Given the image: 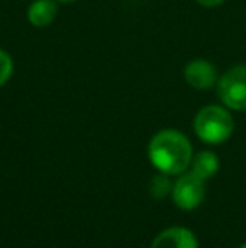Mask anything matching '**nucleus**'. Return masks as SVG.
<instances>
[{"instance_id": "10", "label": "nucleus", "mask_w": 246, "mask_h": 248, "mask_svg": "<svg viewBox=\"0 0 246 248\" xmlns=\"http://www.w3.org/2000/svg\"><path fill=\"white\" fill-rule=\"evenodd\" d=\"M14 59L5 49L0 47V88L5 86L14 76Z\"/></svg>"}, {"instance_id": "13", "label": "nucleus", "mask_w": 246, "mask_h": 248, "mask_svg": "<svg viewBox=\"0 0 246 248\" xmlns=\"http://www.w3.org/2000/svg\"><path fill=\"white\" fill-rule=\"evenodd\" d=\"M240 248H246V242H245V243H243V245H241Z\"/></svg>"}, {"instance_id": "5", "label": "nucleus", "mask_w": 246, "mask_h": 248, "mask_svg": "<svg viewBox=\"0 0 246 248\" xmlns=\"http://www.w3.org/2000/svg\"><path fill=\"white\" fill-rule=\"evenodd\" d=\"M182 75H184V81L187 85L194 90H199V92L216 88L217 79H219L216 64L204 58L190 59L184 66Z\"/></svg>"}, {"instance_id": "8", "label": "nucleus", "mask_w": 246, "mask_h": 248, "mask_svg": "<svg viewBox=\"0 0 246 248\" xmlns=\"http://www.w3.org/2000/svg\"><path fill=\"white\" fill-rule=\"evenodd\" d=\"M219 157L213 150H201V152L194 154L192 160H190L189 170L192 174H196L197 177L207 181L211 177H214L219 170Z\"/></svg>"}, {"instance_id": "12", "label": "nucleus", "mask_w": 246, "mask_h": 248, "mask_svg": "<svg viewBox=\"0 0 246 248\" xmlns=\"http://www.w3.org/2000/svg\"><path fill=\"white\" fill-rule=\"evenodd\" d=\"M58 3H64V5H69V3H74L78 2V0H56Z\"/></svg>"}, {"instance_id": "1", "label": "nucleus", "mask_w": 246, "mask_h": 248, "mask_svg": "<svg viewBox=\"0 0 246 248\" xmlns=\"http://www.w3.org/2000/svg\"><path fill=\"white\" fill-rule=\"evenodd\" d=\"M192 155V144L184 132L177 128L159 130L147 145V157L150 164L159 172L169 176H179L189 170Z\"/></svg>"}, {"instance_id": "11", "label": "nucleus", "mask_w": 246, "mask_h": 248, "mask_svg": "<svg viewBox=\"0 0 246 248\" xmlns=\"http://www.w3.org/2000/svg\"><path fill=\"white\" fill-rule=\"evenodd\" d=\"M196 3H199L201 7H206V9H216V7L223 5L226 0H194Z\"/></svg>"}, {"instance_id": "4", "label": "nucleus", "mask_w": 246, "mask_h": 248, "mask_svg": "<svg viewBox=\"0 0 246 248\" xmlns=\"http://www.w3.org/2000/svg\"><path fill=\"white\" fill-rule=\"evenodd\" d=\"M172 202L182 211H194L203 204L206 198V181L197 177L190 170L179 174L171 193Z\"/></svg>"}, {"instance_id": "2", "label": "nucleus", "mask_w": 246, "mask_h": 248, "mask_svg": "<svg viewBox=\"0 0 246 248\" xmlns=\"http://www.w3.org/2000/svg\"><path fill=\"white\" fill-rule=\"evenodd\" d=\"M196 137L207 145H221L231 139L234 132V118L224 105H204L192 120Z\"/></svg>"}, {"instance_id": "3", "label": "nucleus", "mask_w": 246, "mask_h": 248, "mask_svg": "<svg viewBox=\"0 0 246 248\" xmlns=\"http://www.w3.org/2000/svg\"><path fill=\"white\" fill-rule=\"evenodd\" d=\"M216 95L231 111H246V64L231 66L219 76Z\"/></svg>"}, {"instance_id": "7", "label": "nucleus", "mask_w": 246, "mask_h": 248, "mask_svg": "<svg viewBox=\"0 0 246 248\" xmlns=\"http://www.w3.org/2000/svg\"><path fill=\"white\" fill-rule=\"evenodd\" d=\"M59 3L56 0H32L27 7V22L36 29H44L56 20Z\"/></svg>"}, {"instance_id": "9", "label": "nucleus", "mask_w": 246, "mask_h": 248, "mask_svg": "<svg viewBox=\"0 0 246 248\" xmlns=\"http://www.w3.org/2000/svg\"><path fill=\"white\" fill-rule=\"evenodd\" d=\"M171 177L172 176H169V174L159 172L157 170V174L152 177L150 184H148V193L152 194V198L154 199H164L172 193V186H174V183L171 181Z\"/></svg>"}, {"instance_id": "6", "label": "nucleus", "mask_w": 246, "mask_h": 248, "mask_svg": "<svg viewBox=\"0 0 246 248\" xmlns=\"http://www.w3.org/2000/svg\"><path fill=\"white\" fill-rule=\"evenodd\" d=\"M150 248H199V242L189 228L169 226L152 240Z\"/></svg>"}]
</instances>
